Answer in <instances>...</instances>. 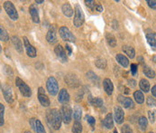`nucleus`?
Masks as SVG:
<instances>
[{
	"label": "nucleus",
	"mask_w": 156,
	"mask_h": 133,
	"mask_svg": "<svg viewBox=\"0 0 156 133\" xmlns=\"http://www.w3.org/2000/svg\"><path fill=\"white\" fill-rule=\"evenodd\" d=\"M9 39V35L7 31L5 30V28L0 24V40L3 42H6Z\"/></svg>",
	"instance_id": "obj_27"
},
{
	"label": "nucleus",
	"mask_w": 156,
	"mask_h": 133,
	"mask_svg": "<svg viewBox=\"0 0 156 133\" xmlns=\"http://www.w3.org/2000/svg\"><path fill=\"white\" fill-rule=\"evenodd\" d=\"M34 131L36 133H46L44 127L42 124L40 120H35V125H34Z\"/></svg>",
	"instance_id": "obj_29"
},
{
	"label": "nucleus",
	"mask_w": 156,
	"mask_h": 133,
	"mask_svg": "<svg viewBox=\"0 0 156 133\" xmlns=\"http://www.w3.org/2000/svg\"><path fill=\"white\" fill-rule=\"evenodd\" d=\"M85 3H86V5H87L89 7H90L92 10H94V7H95V6H96V4H95L94 1H92V0H91V1H87V0H86Z\"/></svg>",
	"instance_id": "obj_44"
},
{
	"label": "nucleus",
	"mask_w": 156,
	"mask_h": 133,
	"mask_svg": "<svg viewBox=\"0 0 156 133\" xmlns=\"http://www.w3.org/2000/svg\"><path fill=\"white\" fill-rule=\"evenodd\" d=\"M4 8H5V10L6 14L8 15V17H9L12 20L16 21V20L18 19V13H17V11H16V7H15L14 4H13L12 2H10V1H5V2L4 3Z\"/></svg>",
	"instance_id": "obj_4"
},
{
	"label": "nucleus",
	"mask_w": 156,
	"mask_h": 133,
	"mask_svg": "<svg viewBox=\"0 0 156 133\" xmlns=\"http://www.w3.org/2000/svg\"><path fill=\"white\" fill-rule=\"evenodd\" d=\"M4 114H5V106L0 103V126L4 125Z\"/></svg>",
	"instance_id": "obj_37"
},
{
	"label": "nucleus",
	"mask_w": 156,
	"mask_h": 133,
	"mask_svg": "<svg viewBox=\"0 0 156 133\" xmlns=\"http://www.w3.org/2000/svg\"><path fill=\"white\" fill-rule=\"evenodd\" d=\"M115 111V120L117 124H122L125 120V113L122 108L120 107H115L114 109Z\"/></svg>",
	"instance_id": "obj_16"
},
{
	"label": "nucleus",
	"mask_w": 156,
	"mask_h": 133,
	"mask_svg": "<svg viewBox=\"0 0 156 133\" xmlns=\"http://www.w3.org/2000/svg\"><path fill=\"white\" fill-rule=\"evenodd\" d=\"M72 132L73 133H81L82 132V125L80 121H75L72 129H71Z\"/></svg>",
	"instance_id": "obj_34"
},
{
	"label": "nucleus",
	"mask_w": 156,
	"mask_h": 133,
	"mask_svg": "<svg viewBox=\"0 0 156 133\" xmlns=\"http://www.w3.org/2000/svg\"><path fill=\"white\" fill-rule=\"evenodd\" d=\"M106 37H107V40H108V44L111 46V47H115L116 46V39H115V37L111 35V34H108L107 35H106Z\"/></svg>",
	"instance_id": "obj_35"
},
{
	"label": "nucleus",
	"mask_w": 156,
	"mask_h": 133,
	"mask_svg": "<svg viewBox=\"0 0 156 133\" xmlns=\"http://www.w3.org/2000/svg\"><path fill=\"white\" fill-rule=\"evenodd\" d=\"M58 101L62 104H68V102H69V94L66 89H62L60 91L58 95Z\"/></svg>",
	"instance_id": "obj_17"
},
{
	"label": "nucleus",
	"mask_w": 156,
	"mask_h": 133,
	"mask_svg": "<svg viewBox=\"0 0 156 133\" xmlns=\"http://www.w3.org/2000/svg\"><path fill=\"white\" fill-rule=\"evenodd\" d=\"M65 83L70 88H77L80 85V81L77 75L73 73H69L65 76Z\"/></svg>",
	"instance_id": "obj_8"
},
{
	"label": "nucleus",
	"mask_w": 156,
	"mask_h": 133,
	"mask_svg": "<svg viewBox=\"0 0 156 133\" xmlns=\"http://www.w3.org/2000/svg\"><path fill=\"white\" fill-rule=\"evenodd\" d=\"M115 60H116V62H117L120 65H122L124 68H126V67L129 65V60H128V58H127L126 56H125L124 54H116Z\"/></svg>",
	"instance_id": "obj_20"
},
{
	"label": "nucleus",
	"mask_w": 156,
	"mask_h": 133,
	"mask_svg": "<svg viewBox=\"0 0 156 133\" xmlns=\"http://www.w3.org/2000/svg\"><path fill=\"white\" fill-rule=\"evenodd\" d=\"M138 124H139L140 129H141L143 131H144L146 130V128H147L148 120H147V119H146L144 116H142V117H140V119H139V120H138Z\"/></svg>",
	"instance_id": "obj_28"
},
{
	"label": "nucleus",
	"mask_w": 156,
	"mask_h": 133,
	"mask_svg": "<svg viewBox=\"0 0 156 133\" xmlns=\"http://www.w3.org/2000/svg\"><path fill=\"white\" fill-rule=\"evenodd\" d=\"M146 39L148 44L152 46L154 50H155V43H156V35L155 33H147L146 34Z\"/></svg>",
	"instance_id": "obj_24"
},
{
	"label": "nucleus",
	"mask_w": 156,
	"mask_h": 133,
	"mask_svg": "<svg viewBox=\"0 0 156 133\" xmlns=\"http://www.w3.org/2000/svg\"><path fill=\"white\" fill-rule=\"evenodd\" d=\"M94 10H96V11L101 13V12H103V6H102L101 5H99V4H97V5L95 6V7H94Z\"/></svg>",
	"instance_id": "obj_47"
},
{
	"label": "nucleus",
	"mask_w": 156,
	"mask_h": 133,
	"mask_svg": "<svg viewBox=\"0 0 156 133\" xmlns=\"http://www.w3.org/2000/svg\"><path fill=\"white\" fill-rule=\"evenodd\" d=\"M23 44H24V47H25L27 55H28L29 57H32V58L35 57V56H36V54H37L36 49H35L32 44H30V42L28 41L27 37L24 36V37L23 38Z\"/></svg>",
	"instance_id": "obj_11"
},
{
	"label": "nucleus",
	"mask_w": 156,
	"mask_h": 133,
	"mask_svg": "<svg viewBox=\"0 0 156 133\" xmlns=\"http://www.w3.org/2000/svg\"><path fill=\"white\" fill-rule=\"evenodd\" d=\"M84 13L81 9V7L77 5L75 6V16H74V19H73V24L76 27H80L83 23H84Z\"/></svg>",
	"instance_id": "obj_6"
},
{
	"label": "nucleus",
	"mask_w": 156,
	"mask_h": 133,
	"mask_svg": "<svg viewBox=\"0 0 156 133\" xmlns=\"http://www.w3.org/2000/svg\"><path fill=\"white\" fill-rule=\"evenodd\" d=\"M146 3L148 4V6L153 8V9H155L156 8V1L155 0H147Z\"/></svg>",
	"instance_id": "obj_43"
},
{
	"label": "nucleus",
	"mask_w": 156,
	"mask_h": 133,
	"mask_svg": "<svg viewBox=\"0 0 156 133\" xmlns=\"http://www.w3.org/2000/svg\"><path fill=\"white\" fill-rule=\"evenodd\" d=\"M47 121L49 123V125L58 131L61 126H62V118H61V114H60V111H58L57 109H51L50 111H47Z\"/></svg>",
	"instance_id": "obj_1"
},
{
	"label": "nucleus",
	"mask_w": 156,
	"mask_h": 133,
	"mask_svg": "<svg viewBox=\"0 0 156 133\" xmlns=\"http://www.w3.org/2000/svg\"><path fill=\"white\" fill-rule=\"evenodd\" d=\"M122 50L124 51V53L131 59H133L134 57V54H135V51L134 49L130 46V45H123L122 46Z\"/></svg>",
	"instance_id": "obj_23"
},
{
	"label": "nucleus",
	"mask_w": 156,
	"mask_h": 133,
	"mask_svg": "<svg viewBox=\"0 0 156 133\" xmlns=\"http://www.w3.org/2000/svg\"><path fill=\"white\" fill-rule=\"evenodd\" d=\"M149 133H154V132H149Z\"/></svg>",
	"instance_id": "obj_56"
},
{
	"label": "nucleus",
	"mask_w": 156,
	"mask_h": 133,
	"mask_svg": "<svg viewBox=\"0 0 156 133\" xmlns=\"http://www.w3.org/2000/svg\"><path fill=\"white\" fill-rule=\"evenodd\" d=\"M11 41H12V44H14L16 50L18 53L23 54V44L21 39H20L18 36H16V35H13L12 38H11Z\"/></svg>",
	"instance_id": "obj_18"
},
{
	"label": "nucleus",
	"mask_w": 156,
	"mask_h": 133,
	"mask_svg": "<svg viewBox=\"0 0 156 133\" xmlns=\"http://www.w3.org/2000/svg\"><path fill=\"white\" fill-rule=\"evenodd\" d=\"M128 85L131 87V88H134L136 86V81L134 79H129L128 80Z\"/></svg>",
	"instance_id": "obj_46"
},
{
	"label": "nucleus",
	"mask_w": 156,
	"mask_h": 133,
	"mask_svg": "<svg viewBox=\"0 0 156 133\" xmlns=\"http://www.w3.org/2000/svg\"><path fill=\"white\" fill-rule=\"evenodd\" d=\"M89 102H90L93 106L98 107V108L103 106V101H102V99L99 98V97H96V98H91V97H90Z\"/></svg>",
	"instance_id": "obj_30"
},
{
	"label": "nucleus",
	"mask_w": 156,
	"mask_h": 133,
	"mask_svg": "<svg viewBox=\"0 0 156 133\" xmlns=\"http://www.w3.org/2000/svg\"><path fill=\"white\" fill-rule=\"evenodd\" d=\"M81 115H82V111L81 109L78 106L75 107L74 111H73V118L75 120V121H80V119H81Z\"/></svg>",
	"instance_id": "obj_31"
},
{
	"label": "nucleus",
	"mask_w": 156,
	"mask_h": 133,
	"mask_svg": "<svg viewBox=\"0 0 156 133\" xmlns=\"http://www.w3.org/2000/svg\"><path fill=\"white\" fill-rule=\"evenodd\" d=\"M86 120H88V122H89V125H90L91 127H94V126H95L96 120H95L94 117H92V116H90V115H87V116H86Z\"/></svg>",
	"instance_id": "obj_39"
},
{
	"label": "nucleus",
	"mask_w": 156,
	"mask_h": 133,
	"mask_svg": "<svg viewBox=\"0 0 156 133\" xmlns=\"http://www.w3.org/2000/svg\"><path fill=\"white\" fill-rule=\"evenodd\" d=\"M16 84L18 87V89H19L20 92L22 93L23 96H24L26 98H29V97L32 96V90L23 81L22 79H20L19 77H16Z\"/></svg>",
	"instance_id": "obj_5"
},
{
	"label": "nucleus",
	"mask_w": 156,
	"mask_h": 133,
	"mask_svg": "<svg viewBox=\"0 0 156 133\" xmlns=\"http://www.w3.org/2000/svg\"><path fill=\"white\" fill-rule=\"evenodd\" d=\"M103 87L104 90L106 91V93L108 95H111L113 93V91H114V85H113V83L110 79L107 78L103 81Z\"/></svg>",
	"instance_id": "obj_19"
},
{
	"label": "nucleus",
	"mask_w": 156,
	"mask_h": 133,
	"mask_svg": "<svg viewBox=\"0 0 156 133\" xmlns=\"http://www.w3.org/2000/svg\"><path fill=\"white\" fill-rule=\"evenodd\" d=\"M95 64H96V66L98 67V68H99V69H106L107 65H108L107 61L104 58H98L96 60Z\"/></svg>",
	"instance_id": "obj_32"
},
{
	"label": "nucleus",
	"mask_w": 156,
	"mask_h": 133,
	"mask_svg": "<svg viewBox=\"0 0 156 133\" xmlns=\"http://www.w3.org/2000/svg\"><path fill=\"white\" fill-rule=\"evenodd\" d=\"M139 86L141 89V91H143L144 92H148L150 90V83L146 79H142L139 83Z\"/></svg>",
	"instance_id": "obj_26"
},
{
	"label": "nucleus",
	"mask_w": 156,
	"mask_h": 133,
	"mask_svg": "<svg viewBox=\"0 0 156 133\" xmlns=\"http://www.w3.org/2000/svg\"><path fill=\"white\" fill-rule=\"evenodd\" d=\"M118 101L126 109H133L134 107V103L133 100L131 98H129V97H124V96L120 95L118 97Z\"/></svg>",
	"instance_id": "obj_14"
},
{
	"label": "nucleus",
	"mask_w": 156,
	"mask_h": 133,
	"mask_svg": "<svg viewBox=\"0 0 156 133\" xmlns=\"http://www.w3.org/2000/svg\"><path fill=\"white\" fill-rule=\"evenodd\" d=\"M134 100H135V102H136L138 104H142V103L144 102V93H143L141 91H134Z\"/></svg>",
	"instance_id": "obj_25"
},
{
	"label": "nucleus",
	"mask_w": 156,
	"mask_h": 133,
	"mask_svg": "<svg viewBox=\"0 0 156 133\" xmlns=\"http://www.w3.org/2000/svg\"><path fill=\"white\" fill-rule=\"evenodd\" d=\"M137 61H140V64L141 65H144V59L142 57H138L137 58Z\"/></svg>",
	"instance_id": "obj_50"
},
{
	"label": "nucleus",
	"mask_w": 156,
	"mask_h": 133,
	"mask_svg": "<svg viewBox=\"0 0 156 133\" xmlns=\"http://www.w3.org/2000/svg\"><path fill=\"white\" fill-rule=\"evenodd\" d=\"M29 13L31 15V17L33 19V22L35 24L40 23V17H39V12L35 5H31L29 7Z\"/></svg>",
	"instance_id": "obj_15"
},
{
	"label": "nucleus",
	"mask_w": 156,
	"mask_h": 133,
	"mask_svg": "<svg viewBox=\"0 0 156 133\" xmlns=\"http://www.w3.org/2000/svg\"><path fill=\"white\" fill-rule=\"evenodd\" d=\"M62 11L63 13V15L67 17H71L73 16V9L71 7V6L69 3H65L62 5Z\"/></svg>",
	"instance_id": "obj_22"
},
{
	"label": "nucleus",
	"mask_w": 156,
	"mask_h": 133,
	"mask_svg": "<svg viewBox=\"0 0 156 133\" xmlns=\"http://www.w3.org/2000/svg\"><path fill=\"white\" fill-rule=\"evenodd\" d=\"M25 133H31L30 131H25Z\"/></svg>",
	"instance_id": "obj_54"
},
{
	"label": "nucleus",
	"mask_w": 156,
	"mask_h": 133,
	"mask_svg": "<svg viewBox=\"0 0 156 133\" xmlns=\"http://www.w3.org/2000/svg\"><path fill=\"white\" fill-rule=\"evenodd\" d=\"M104 127L108 130H110L114 127V121H113V115L112 113H108L107 116L105 117V119L102 121Z\"/></svg>",
	"instance_id": "obj_21"
},
{
	"label": "nucleus",
	"mask_w": 156,
	"mask_h": 133,
	"mask_svg": "<svg viewBox=\"0 0 156 133\" xmlns=\"http://www.w3.org/2000/svg\"><path fill=\"white\" fill-rule=\"evenodd\" d=\"M62 121H63L65 124H69L72 120V109L69 105L63 104L60 111Z\"/></svg>",
	"instance_id": "obj_2"
},
{
	"label": "nucleus",
	"mask_w": 156,
	"mask_h": 133,
	"mask_svg": "<svg viewBox=\"0 0 156 133\" xmlns=\"http://www.w3.org/2000/svg\"><path fill=\"white\" fill-rule=\"evenodd\" d=\"M130 67H131V72H132V74H133V75H135L136 72H137V65L132 64Z\"/></svg>",
	"instance_id": "obj_45"
},
{
	"label": "nucleus",
	"mask_w": 156,
	"mask_h": 133,
	"mask_svg": "<svg viewBox=\"0 0 156 133\" xmlns=\"http://www.w3.org/2000/svg\"><path fill=\"white\" fill-rule=\"evenodd\" d=\"M121 131L122 133H133V130L131 129V127L127 124H125L122 129H121Z\"/></svg>",
	"instance_id": "obj_38"
},
{
	"label": "nucleus",
	"mask_w": 156,
	"mask_h": 133,
	"mask_svg": "<svg viewBox=\"0 0 156 133\" xmlns=\"http://www.w3.org/2000/svg\"><path fill=\"white\" fill-rule=\"evenodd\" d=\"M38 99H39V102L42 104V106H44V107H49L50 106L51 102H50L48 96L45 94L44 88H42V87H40L38 90Z\"/></svg>",
	"instance_id": "obj_12"
},
{
	"label": "nucleus",
	"mask_w": 156,
	"mask_h": 133,
	"mask_svg": "<svg viewBox=\"0 0 156 133\" xmlns=\"http://www.w3.org/2000/svg\"><path fill=\"white\" fill-rule=\"evenodd\" d=\"M46 88H47L48 92L51 96H55L58 93V91H59V84H58L57 80L53 76H51V77L48 78V80L46 82Z\"/></svg>",
	"instance_id": "obj_3"
},
{
	"label": "nucleus",
	"mask_w": 156,
	"mask_h": 133,
	"mask_svg": "<svg viewBox=\"0 0 156 133\" xmlns=\"http://www.w3.org/2000/svg\"><path fill=\"white\" fill-rule=\"evenodd\" d=\"M148 116H149V120L151 121V123H154L155 122V111H148Z\"/></svg>",
	"instance_id": "obj_40"
},
{
	"label": "nucleus",
	"mask_w": 156,
	"mask_h": 133,
	"mask_svg": "<svg viewBox=\"0 0 156 133\" xmlns=\"http://www.w3.org/2000/svg\"><path fill=\"white\" fill-rule=\"evenodd\" d=\"M2 53V47H1V45H0V54Z\"/></svg>",
	"instance_id": "obj_52"
},
{
	"label": "nucleus",
	"mask_w": 156,
	"mask_h": 133,
	"mask_svg": "<svg viewBox=\"0 0 156 133\" xmlns=\"http://www.w3.org/2000/svg\"><path fill=\"white\" fill-rule=\"evenodd\" d=\"M144 73L145 74V76H147L148 78H154L155 77V72L150 68V67L145 66L144 68Z\"/></svg>",
	"instance_id": "obj_33"
},
{
	"label": "nucleus",
	"mask_w": 156,
	"mask_h": 133,
	"mask_svg": "<svg viewBox=\"0 0 156 133\" xmlns=\"http://www.w3.org/2000/svg\"><path fill=\"white\" fill-rule=\"evenodd\" d=\"M4 68H5L4 71H5V72L6 75H8V76H13V70H12L11 67L8 66V65H5Z\"/></svg>",
	"instance_id": "obj_41"
},
{
	"label": "nucleus",
	"mask_w": 156,
	"mask_h": 133,
	"mask_svg": "<svg viewBox=\"0 0 156 133\" xmlns=\"http://www.w3.org/2000/svg\"><path fill=\"white\" fill-rule=\"evenodd\" d=\"M86 75H87V77L89 78V80H90L91 82H93V83H98V82H99V79H98V77L97 76V74L94 73V72H91V71L88 72Z\"/></svg>",
	"instance_id": "obj_36"
},
{
	"label": "nucleus",
	"mask_w": 156,
	"mask_h": 133,
	"mask_svg": "<svg viewBox=\"0 0 156 133\" xmlns=\"http://www.w3.org/2000/svg\"><path fill=\"white\" fill-rule=\"evenodd\" d=\"M35 3H36V4H43V3H44V1H43V0H41V1H37V0H36V1H35Z\"/></svg>",
	"instance_id": "obj_51"
},
{
	"label": "nucleus",
	"mask_w": 156,
	"mask_h": 133,
	"mask_svg": "<svg viewBox=\"0 0 156 133\" xmlns=\"http://www.w3.org/2000/svg\"><path fill=\"white\" fill-rule=\"evenodd\" d=\"M155 99L153 98V97H148L147 98V105L150 106V107H153V106H155Z\"/></svg>",
	"instance_id": "obj_42"
},
{
	"label": "nucleus",
	"mask_w": 156,
	"mask_h": 133,
	"mask_svg": "<svg viewBox=\"0 0 156 133\" xmlns=\"http://www.w3.org/2000/svg\"><path fill=\"white\" fill-rule=\"evenodd\" d=\"M59 34L60 36L62 37V40H64L65 42H71L74 43L76 41V37L73 35V34L69 31V29L66 26H62L59 29Z\"/></svg>",
	"instance_id": "obj_7"
},
{
	"label": "nucleus",
	"mask_w": 156,
	"mask_h": 133,
	"mask_svg": "<svg viewBox=\"0 0 156 133\" xmlns=\"http://www.w3.org/2000/svg\"><path fill=\"white\" fill-rule=\"evenodd\" d=\"M57 27L55 24H51L47 32L46 40L49 44H55L57 43Z\"/></svg>",
	"instance_id": "obj_10"
},
{
	"label": "nucleus",
	"mask_w": 156,
	"mask_h": 133,
	"mask_svg": "<svg viewBox=\"0 0 156 133\" xmlns=\"http://www.w3.org/2000/svg\"><path fill=\"white\" fill-rule=\"evenodd\" d=\"M152 94H153V96L154 97H155L156 96V85H154V87L152 88Z\"/></svg>",
	"instance_id": "obj_49"
},
{
	"label": "nucleus",
	"mask_w": 156,
	"mask_h": 133,
	"mask_svg": "<svg viewBox=\"0 0 156 133\" xmlns=\"http://www.w3.org/2000/svg\"><path fill=\"white\" fill-rule=\"evenodd\" d=\"M2 91H3V94H4L5 102L10 104L13 103L14 102V94H13V90L11 88V86L8 84H3Z\"/></svg>",
	"instance_id": "obj_9"
},
{
	"label": "nucleus",
	"mask_w": 156,
	"mask_h": 133,
	"mask_svg": "<svg viewBox=\"0 0 156 133\" xmlns=\"http://www.w3.org/2000/svg\"><path fill=\"white\" fill-rule=\"evenodd\" d=\"M54 52H55V54H56L57 57L61 60V62H62V63H67L68 62L67 54H66V53H65V51H64L63 47H62L61 44L57 45V46L54 48Z\"/></svg>",
	"instance_id": "obj_13"
},
{
	"label": "nucleus",
	"mask_w": 156,
	"mask_h": 133,
	"mask_svg": "<svg viewBox=\"0 0 156 133\" xmlns=\"http://www.w3.org/2000/svg\"><path fill=\"white\" fill-rule=\"evenodd\" d=\"M0 12H1V6H0Z\"/></svg>",
	"instance_id": "obj_55"
},
{
	"label": "nucleus",
	"mask_w": 156,
	"mask_h": 133,
	"mask_svg": "<svg viewBox=\"0 0 156 133\" xmlns=\"http://www.w3.org/2000/svg\"><path fill=\"white\" fill-rule=\"evenodd\" d=\"M65 48H66V50L68 51V55H70V54H71V53H72V49H71V47H70L69 44H66V45H65Z\"/></svg>",
	"instance_id": "obj_48"
},
{
	"label": "nucleus",
	"mask_w": 156,
	"mask_h": 133,
	"mask_svg": "<svg viewBox=\"0 0 156 133\" xmlns=\"http://www.w3.org/2000/svg\"><path fill=\"white\" fill-rule=\"evenodd\" d=\"M114 133H118V132H117V131H116V130H115V131H114Z\"/></svg>",
	"instance_id": "obj_53"
}]
</instances>
